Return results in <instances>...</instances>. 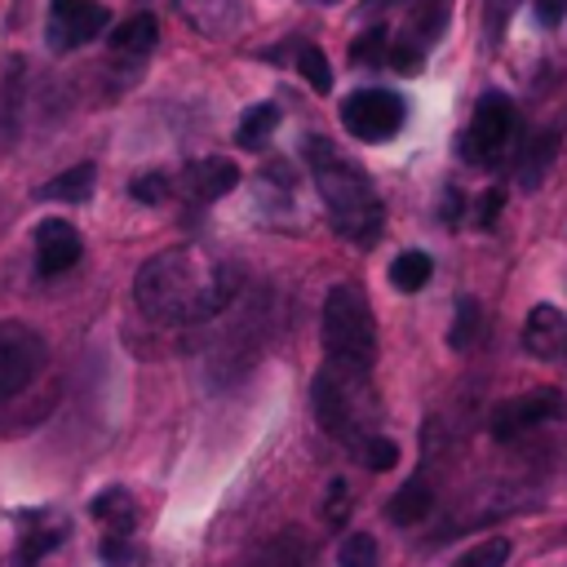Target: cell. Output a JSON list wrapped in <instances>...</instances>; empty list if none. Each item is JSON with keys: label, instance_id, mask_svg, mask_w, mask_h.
I'll list each match as a JSON object with an SVG mask.
<instances>
[{"label": "cell", "instance_id": "6da1fadb", "mask_svg": "<svg viewBox=\"0 0 567 567\" xmlns=\"http://www.w3.org/2000/svg\"><path fill=\"white\" fill-rule=\"evenodd\" d=\"M235 292H239V270L226 261H213L186 244L146 257L133 275L137 310L168 328H190V323L217 319L221 310H230Z\"/></svg>", "mask_w": 567, "mask_h": 567}, {"label": "cell", "instance_id": "7a4b0ae2", "mask_svg": "<svg viewBox=\"0 0 567 567\" xmlns=\"http://www.w3.org/2000/svg\"><path fill=\"white\" fill-rule=\"evenodd\" d=\"M306 164H310V177L323 195V208H328V221L341 239L350 244H372L381 235V199L372 190V177L350 159L341 155L328 137H310L306 142Z\"/></svg>", "mask_w": 567, "mask_h": 567}, {"label": "cell", "instance_id": "3957f363", "mask_svg": "<svg viewBox=\"0 0 567 567\" xmlns=\"http://www.w3.org/2000/svg\"><path fill=\"white\" fill-rule=\"evenodd\" d=\"M319 337L328 350V363L368 377L377 363V323H372V306L363 297L359 284H332L323 297V315H319Z\"/></svg>", "mask_w": 567, "mask_h": 567}, {"label": "cell", "instance_id": "277c9868", "mask_svg": "<svg viewBox=\"0 0 567 567\" xmlns=\"http://www.w3.org/2000/svg\"><path fill=\"white\" fill-rule=\"evenodd\" d=\"M514 133H518V115H514V102L505 93H483L478 106H474V120L461 137V155L470 164H501L514 146Z\"/></svg>", "mask_w": 567, "mask_h": 567}, {"label": "cell", "instance_id": "5b68a950", "mask_svg": "<svg viewBox=\"0 0 567 567\" xmlns=\"http://www.w3.org/2000/svg\"><path fill=\"white\" fill-rule=\"evenodd\" d=\"M49 363V346L35 328L9 319L0 323V408L18 394H27L35 385V377L44 372Z\"/></svg>", "mask_w": 567, "mask_h": 567}, {"label": "cell", "instance_id": "8992f818", "mask_svg": "<svg viewBox=\"0 0 567 567\" xmlns=\"http://www.w3.org/2000/svg\"><path fill=\"white\" fill-rule=\"evenodd\" d=\"M363 381H368V377H354V372H346V368H337V363H328V368L315 377L310 399H315V416H319L323 434H332V439H341V443H354V439H359L354 394L363 390Z\"/></svg>", "mask_w": 567, "mask_h": 567}, {"label": "cell", "instance_id": "52a82bcc", "mask_svg": "<svg viewBox=\"0 0 567 567\" xmlns=\"http://www.w3.org/2000/svg\"><path fill=\"white\" fill-rule=\"evenodd\" d=\"M408 120V102L394 89H359L341 102V124L359 142H390Z\"/></svg>", "mask_w": 567, "mask_h": 567}, {"label": "cell", "instance_id": "ba28073f", "mask_svg": "<svg viewBox=\"0 0 567 567\" xmlns=\"http://www.w3.org/2000/svg\"><path fill=\"white\" fill-rule=\"evenodd\" d=\"M563 416H567L563 390L536 385V390H527V394L501 399V403L492 408V416H487V430H492V439L509 443V439L532 434V430H540V425H549V421H563Z\"/></svg>", "mask_w": 567, "mask_h": 567}, {"label": "cell", "instance_id": "9c48e42d", "mask_svg": "<svg viewBox=\"0 0 567 567\" xmlns=\"http://www.w3.org/2000/svg\"><path fill=\"white\" fill-rule=\"evenodd\" d=\"M111 13L97 0H49V27H44V44L53 53H71L89 40H97L106 31Z\"/></svg>", "mask_w": 567, "mask_h": 567}, {"label": "cell", "instance_id": "30bf717a", "mask_svg": "<svg viewBox=\"0 0 567 567\" xmlns=\"http://www.w3.org/2000/svg\"><path fill=\"white\" fill-rule=\"evenodd\" d=\"M80 252H84V239H80V230H75L71 221L49 217V221L35 226V270H40L44 279L71 270V266L80 261Z\"/></svg>", "mask_w": 567, "mask_h": 567}, {"label": "cell", "instance_id": "8fae6325", "mask_svg": "<svg viewBox=\"0 0 567 567\" xmlns=\"http://www.w3.org/2000/svg\"><path fill=\"white\" fill-rule=\"evenodd\" d=\"M235 186H239V168H235V159H221V155H204V159L186 164V173H182L186 199H199V204H213V199L230 195Z\"/></svg>", "mask_w": 567, "mask_h": 567}, {"label": "cell", "instance_id": "7c38bea8", "mask_svg": "<svg viewBox=\"0 0 567 567\" xmlns=\"http://www.w3.org/2000/svg\"><path fill=\"white\" fill-rule=\"evenodd\" d=\"M523 346L536 359H554L558 346H567V319L558 306H532L527 323H523Z\"/></svg>", "mask_w": 567, "mask_h": 567}, {"label": "cell", "instance_id": "4fadbf2b", "mask_svg": "<svg viewBox=\"0 0 567 567\" xmlns=\"http://www.w3.org/2000/svg\"><path fill=\"white\" fill-rule=\"evenodd\" d=\"M430 509H434V487H430L421 474H412V478L390 496V505H385V514H390L394 527H416L421 518H430Z\"/></svg>", "mask_w": 567, "mask_h": 567}, {"label": "cell", "instance_id": "5bb4252c", "mask_svg": "<svg viewBox=\"0 0 567 567\" xmlns=\"http://www.w3.org/2000/svg\"><path fill=\"white\" fill-rule=\"evenodd\" d=\"M248 567H310V545L297 527H284L279 536H270Z\"/></svg>", "mask_w": 567, "mask_h": 567}, {"label": "cell", "instance_id": "9a60e30c", "mask_svg": "<svg viewBox=\"0 0 567 567\" xmlns=\"http://www.w3.org/2000/svg\"><path fill=\"white\" fill-rule=\"evenodd\" d=\"M155 40H159V22H155L151 13H133V18H124V22L111 31V53L142 58V53L155 49Z\"/></svg>", "mask_w": 567, "mask_h": 567}, {"label": "cell", "instance_id": "2e32d148", "mask_svg": "<svg viewBox=\"0 0 567 567\" xmlns=\"http://www.w3.org/2000/svg\"><path fill=\"white\" fill-rule=\"evenodd\" d=\"M93 182H97V168L93 164H75L66 173H58L53 182H44L35 195L40 199H58V204H84L93 195Z\"/></svg>", "mask_w": 567, "mask_h": 567}, {"label": "cell", "instance_id": "e0dca14e", "mask_svg": "<svg viewBox=\"0 0 567 567\" xmlns=\"http://www.w3.org/2000/svg\"><path fill=\"white\" fill-rule=\"evenodd\" d=\"M554 151H558V137L554 133H540V137L527 142V151L518 155V168H514V177H518L523 190H536L545 182V173L554 164Z\"/></svg>", "mask_w": 567, "mask_h": 567}, {"label": "cell", "instance_id": "ac0fdd59", "mask_svg": "<svg viewBox=\"0 0 567 567\" xmlns=\"http://www.w3.org/2000/svg\"><path fill=\"white\" fill-rule=\"evenodd\" d=\"M430 275H434V261H430V252H421V248H408V252H399V257L390 261V284H394L399 292H421V288L430 284Z\"/></svg>", "mask_w": 567, "mask_h": 567}, {"label": "cell", "instance_id": "d6986e66", "mask_svg": "<svg viewBox=\"0 0 567 567\" xmlns=\"http://www.w3.org/2000/svg\"><path fill=\"white\" fill-rule=\"evenodd\" d=\"M89 514H93V518H102V523H111V532H115V536H128V532H133V523H137L133 501H128V492H124V487H106L102 496H93Z\"/></svg>", "mask_w": 567, "mask_h": 567}, {"label": "cell", "instance_id": "ffe728a7", "mask_svg": "<svg viewBox=\"0 0 567 567\" xmlns=\"http://www.w3.org/2000/svg\"><path fill=\"white\" fill-rule=\"evenodd\" d=\"M18 97H22V62L13 58L0 80V146H9L18 133Z\"/></svg>", "mask_w": 567, "mask_h": 567}, {"label": "cell", "instance_id": "44dd1931", "mask_svg": "<svg viewBox=\"0 0 567 567\" xmlns=\"http://www.w3.org/2000/svg\"><path fill=\"white\" fill-rule=\"evenodd\" d=\"M275 128H279V106H275V102H257V106H248V111L239 115L235 137H239V146H261Z\"/></svg>", "mask_w": 567, "mask_h": 567}, {"label": "cell", "instance_id": "7402d4cb", "mask_svg": "<svg viewBox=\"0 0 567 567\" xmlns=\"http://www.w3.org/2000/svg\"><path fill=\"white\" fill-rule=\"evenodd\" d=\"M478 332H483V310H478V301H474V297H456V319H452V328H447V346H452V350H470V346L478 341Z\"/></svg>", "mask_w": 567, "mask_h": 567}, {"label": "cell", "instance_id": "603a6c76", "mask_svg": "<svg viewBox=\"0 0 567 567\" xmlns=\"http://www.w3.org/2000/svg\"><path fill=\"white\" fill-rule=\"evenodd\" d=\"M412 44H434L439 35H443V27H447V0H421L416 4V13H412ZM408 40V35H403Z\"/></svg>", "mask_w": 567, "mask_h": 567}, {"label": "cell", "instance_id": "cb8c5ba5", "mask_svg": "<svg viewBox=\"0 0 567 567\" xmlns=\"http://www.w3.org/2000/svg\"><path fill=\"white\" fill-rule=\"evenodd\" d=\"M58 545H62V527H31V532H22V540L13 549V567H35Z\"/></svg>", "mask_w": 567, "mask_h": 567}, {"label": "cell", "instance_id": "d4e9b609", "mask_svg": "<svg viewBox=\"0 0 567 567\" xmlns=\"http://www.w3.org/2000/svg\"><path fill=\"white\" fill-rule=\"evenodd\" d=\"M509 536H487V540H478L474 549H465L452 567H505L509 563Z\"/></svg>", "mask_w": 567, "mask_h": 567}, {"label": "cell", "instance_id": "484cf974", "mask_svg": "<svg viewBox=\"0 0 567 567\" xmlns=\"http://www.w3.org/2000/svg\"><path fill=\"white\" fill-rule=\"evenodd\" d=\"M337 563H341V567H381L377 540H372L368 532H350V536L341 540V549H337Z\"/></svg>", "mask_w": 567, "mask_h": 567}, {"label": "cell", "instance_id": "4316f807", "mask_svg": "<svg viewBox=\"0 0 567 567\" xmlns=\"http://www.w3.org/2000/svg\"><path fill=\"white\" fill-rule=\"evenodd\" d=\"M297 71L306 75V84H310L315 93H328V89H332V66H328V58H323V49H315V44H306V49L297 53Z\"/></svg>", "mask_w": 567, "mask_h": 567}, {"label": "cell", "instance_id": "83f0119b", "mask_svg": "<svg viewBox=\"0 0 567 567\" xmlns=\"http://www.w3.org/2000/svg\"><path fill=\"white\" fill-rule=\"evenodd\" d=\"M359 447H363V465H368V470H377V474L394 470V461H399V443H390V439H381V434L363 439Z\"/></svg>", "mask_w": 567, "mask_h": 567}, {"label": "cell", "instance_id": "f1b7e54d", "mask_svg": "<svg viewBox=\"0 0 567 567\" xmlns=\"http://www.w3.org/2000/svg\"><path fill=\"white\" fill-rule=\"evenodd\" d=\"M168 190H173V182H168L164 173H142V177H133V199H137V204H159V199H168Z\"/></svg>", "mask_w": 567, "mask_h": 567}, {"label": "cell", "instance_id": "f546056e", "mask_svg": "<svg viewBox=\"0 0 567 567\" xmlns=\"http://www.w3.org/2000/svg\"><path fill=\"white\" fill-rule=\"evenodd\" d=\"M390 53H394V58H390V62H394V71H403V75H416V71H421V44L399 40Z\"/></svg>", "mask_w": 567, "mask_h": 567}, {"label": "cell", "instance_id": "4dcf8cb0", "mask_svg": "<svg viewBox=\"0 0 567 567\" xmlns=\"http://www.w3.org/2000/svg\"><path fill=\"white\" fill-rule=\"evenodd\" d=\"M501 208H505V190H501V186H492V190H483V199L474 204V217H478V226H492Z\"/></svg>", "mask_w": 567, "mask_h": 567}, {"label": "cell", "instance_id": "1f68e13d", "mask_svg": "<svg viewBox=\"0 0 567 567\" xmlns=\"http://www.w3.org/2000/svg\"><path fill=\"white\" fill-rule=\"evenodd\" d=\"M328 509H323V518L328 523H346V514H350V501H346V478H332L328 483Z\"/></svg>", "mask_w": 567, "mask_h": 567}, {"label": "cell", "instance_id": "d6a6232c", "mask_svg": "<svg viewBox=\"0 0 567 567\" xmlns=\"http://www.w3.org/2000/svg\"><path fill=\"white\" fill-rule=\"evenodd\" d=\"M536 18L540 27H558L567 18V0H536Z\"/></svg>", "mask_w": 567, "mask_h": 567}, {"label": "cell", "instance_id": "836d02e7", "mask_svg": "<svg viewBox=\"0 0 567 567\" xmlns=\"http://www.w3.org/2000/svg\"><path fill=\"white\" fill-rule=\"evenodd\" d=\"M501 4H505V0H492V13H501Z\"/></svg>", "mask_w": 567, "mask_h": 567}]
</instances>
